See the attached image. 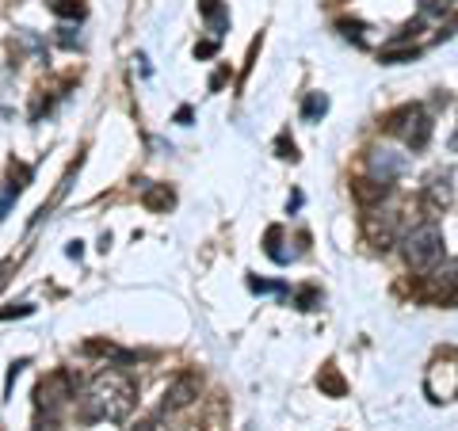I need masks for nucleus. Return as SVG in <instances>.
Here are the masks:
<instances>
[{
  "instance_id": "ddd939ff",
  "label": "nucleus",
  "mask_w": 458,
  "mask_h": 431,
  "mask_svg": "<svg viewBox=\"0 0 458 431\" xmlns=\"http://www.w3.org/2000/svg\"><path fill=\"white\" fill-rule=\"evenodd\" d=\"M279 244H283V229H279V225H271L268 237H263V252H268V256L275 260V264H290V256H286V252L279 249Z\"/></svg>"
},
{
  "instance_id": "7ed1b4c3",
  "label": "nucleus",
  "mask_w": 458,
  "mask_h": 431,
  "mask_svg": "<svg viewBox=\"0 0 458 431\" xmlns=\"http://www.w3.org/2000/svg\"><path fill=\"white\" fill-rule=\"evenodd\" d=\"M386 130L397 134L409 149H424L428 138H432V118L420 103H409V107H397L390 118H386Z\"/></svg>"
},
{
  "instance_id": "0eeeda50",
  "label": "nucleus",
  "mask_w": 458,
  "mask_h": 431,
  "mask_svg": "<svg viewBox=\"0 0 458 431\" xmlns=\"http://www.w3.org/2000/svg\"><path fill=\"white\" fill-rule=\"evenodd\" d=\"M195 397H199V378L195 374H183V378H176L168 390H164V412H180V408H188Z\"/></svg>"
},
{
  "instance_id": "b1692460",
  "label": "nucleus",
  "mask_w": 458,
  "mask_h": 431,
  "mask_svg": "<svg viewBox=\"0 0 458 431\" xmlns=\"http://www.w3.org/2000/svg\"><path fill=\"white\" fill-rule=\"evenodd\" d=\"M214 54H218V39H206L195 46V58H214Z\"/></svg>"
},
{
  "instance_id": "7c9ffc66",
  "label": "nucleus",
  "mask_w": 458,
  "mask_h": 431,
  "mask_svg": "<svg viewBox=\"0 0 458 431\" xmlns=\"http://www.w3.org/2000/svg\"><path fill=\"white\" fill-rule=\"evenodd\" d=\"M176 123L188 126V123H191V107H180V111H176Z\"/></svg>"
},
{
  "instance_id": "aec40b11",
  "label": "nucleus",
  "mask_w": 458,
  "mask_h": 431,
  "mask_svg": "<svg viewBox=\"0 0 458 431\" xmlns=\"http://www.w3.org/2000/svg\"><path fill=\"white\" fill-rule=\"evenodd\" d=\"M248 291L252 294H286L283 282H268V279H248Z\"/></svg>"
},
{
  "instance_id": "6ab92c4d",
  "label": "nucleus",
  "mask_w": 458,
  "mask_h": 431,
  "mask_svg": "<svg viewBox=\"0 0 458 431\" xmlns=\"http://www.w3.org/2000/svg\"><path fill=\"white\" fill-rule=\"evenodd\" d=\"M295 306L298 309H317L321 306V294L313 291V286H302V291H295Z\"/></svg>"
},
{
  "instance_id": "473e14b6",
  "label": "nucleus",
  "mask_w": 458,
  "mask_h": 431,
  "mask_svg": "<svg viewBox=\"0 0 458 431\" xmlns=\"http://www.w3.org/2000/svg\"><path fill=\"white\" fill-rule=\"evenodd\" d=\"M138 431H153V423H141V428Z\"/></svg>"
},
{
  "instance_id": "a878e982",
  "label": "nucleus",
  "mask_w": 458,
  "mask_h": 431,
  "mask_svg": "<svg viewBox=\"0 0 458 431\" xmlns=\"http://www.w3.org/2000/svg\"><path fill=\"white\" fill-rule=\"evenodd\" d=\"M23 366H27V359H19V363H12V366H8V390H4V393L16 390V378L23 374Z\"/></svg>"
},
{
  "instance_id": "dca6fc26",
  "label": "nucleus",
  "mask_w": 458,
  "mask_h": 431,
  "mask_svg": "<svg viewBox=\"0 0 458 431\" xmlns=\"http://www.w3.org/2000/svg\"><path fill=\"white\" fill-rule=\"evenodd\" d=\"M325 111H328V96L313 92L310 100H306V107H302V118L306 123H317V118H325Z\"/></svg>"
},
{
  "instance_id": "a211bd4d",
  "label": "nucleus",
  "mask_w": 458,
  "mask_h": 431,
  "mask_svg": "<svg viewBox=\"0 0 458 431\" xmlns=\"http://www.w3.org/2000/svg\"><path fill=\"white\" fill-rule=\"evenodd\" d=\"M27 180H31V168H27V165H12L8 168V191H16V195H19V191L27 187Z\"/></svg>"
},
{
  "instance_id": "393cba45",
  "label": "nucleus",
  "mask_w": 458,
  "mask_h": 431,
  "mask_svg": "<svg viewBox=\"0 0 458 431\" xmlns=\"http://www.w3.org/2000/svg\"><path fill=\"white\" fill-rule=\"evenodd\" d=\"M34 306H8V309H0V321H12V317H27Z\"/></svg>"
},
{
  "instance_id": "9b49d317",
  "label": "nucleus",
  "mask_w": 458,
  "mask_h": 431,
  "mask_svg": "<svg viewBox=\"0 0 458 431\" xmlns=\"http://www.w3.org/2000/svg\"><path fill=\"white\" fill-rule=\"evenodd\" d=\"M141 202H146V210H168L172 202H176V195H172L164 183H157V187H146V191H141Z\"/></svg>"
},
{
  "instance_id": "9d476101",
  "label": "nucleus",
  "mask_w": 458,
  "mask_h": 431,
  "mask_svg": "<svg viewBox=\"0 0 458 431\" xmlns=\"http://www.w3.org/2000/svg\"><path fill=\"white\" fill-rule=\"evenodd\" d=\"M317 386H321V393H325V397H344V393H348V381L340 378V370H336L332 363H325V366H321Z\"/></svg>"
},
{
  "instance_id": "f704fd0d",
  "label": "nucleus",
  "mask_w": 458,
  "mask_h": 431,
  "mask_svg": "<svg viewBox=\"0 0 458 431\" xmlns=\"http://www.w3.org/2000/svg\"><path fill=\"white\" fill-rule=\"evenodd\" d=\"M450 145H455V149H458V134H455V141H450Z\"/></svg>"
},
{
  "instance_id": "39448f33",
  "label": "nucleus",
  "mask_w": 458,
  "mask_h": 431,
  "mask_svg": "<svg viewBox=\"0 0 458 431\" xmlns=\"http://www.w3.org/2000/svg\"><path fill=\"white\" fill-rule=\"evenodd\" d=\"M424 393L432 401H455L458 397V359L455 363H447V359L432 363V370H428V378H424Z\"/></svg>"
},
{
  "instance_id": "6e6552de",
  "label": "nucleus",
  "mask_w": 458,
  "mask_h": 431,
  "mask_svg": "<svg viewBox=\"0 0 458 431\" xmlns=\"http://www.w3.org/2000/svg\"><path fill=\"white\" fill-rule=\"evenodd\" d=\"M355 199L363 202V207H370V202H382L386 195L393 191V183H386V180H375V176H367V180H355Z\"/></svg>"
},
{
  "instance_id": "f8f14e48",
  "label": "nucleus",
  "mask_w": 458,
  "mask_h": 431,
  "mask_svg": "<svg viewBox=\"0 0 458 431\" xmlns=\"http://www.w3.org/2000/svg\"><path fill=\"white\" fill-rule=\"evenodd\" d=\"M450 202V176H435L428 187V210H439Z\"/></svg>"
},
{
  "instance_id": "f03ea898",
  "label": "nucleus",
  "mask_w": 458,
  "mask_h": 431,
  "mask_svg": "<svg viewBox=\"0 0 458 431\" xmlns=\"http://www.w3.org/2000/svg\"><path fill=\"white\" fill-rule=\"evenodd\" d=\"M439 256H443V229L435 222H424L412 233H405V260H409V267L428 271V267L439 264Z\"/></svg>"
},
{
  "instance_id": "bb28decb",
  "label": "nucleus",
  "mask_w": 458,
  "mask_h": 431,
  "mask_svg": "<svg viewBox=\"0 0 458 431\" xmlns=\"http://www.w3.org/2000/svg\"><path fill=\"white\" fill-rule=\"evenodd\" d=\"M12 202H16V191L4 187V191H0V222H4V214L12 210Z\"/></svg>"
},
{
  "instance_id": "c85d7f7f",
  "label": "nucleus",
  "mask_w": 458,
  "mask_h": 431,
  "mask_svg": "<svg viewBox=\"0 0 458 431\" xmlns=\"http://www.w3.org/2000/svg\"><path fill=\"white\" fill-rule=\"evenodd\" d=\"M57 42H61V46H73V42H77L73 27H61V34H57Z\"/></svg>"
},
{
  "instance_id": "f3484780",
  "label": "nucleus",
  "mask_w": 458,
  "mask_h": 431,
  "mask_svg": "<svg viewBox=\"0 0 458 431\" xmlns=\"http://www.w3.org/2000/svg\"><path fill=\"white\" fill-rule=\"evenodd\" d=\"M458 8V0H420V16H447Z\"/></svg>"
},
{
  "instance_id": "2f4dec72",
  "label": "nucleus",
  "mask_w": 458,
  "mask_h": 431,
  "mask_svg": "<svg viewBox=\"0 0 458 431\" xmlns=\"http://www.w3.org/2000/svg\"><path fill=\"white\" fill-rule=\"evenodd\" d=\"M66 252H69V256H73V260H81V252H84V249H81V241H73V244H69Z\"/></svg>"
},
{
  "instance_id": "5701e85b",
  "label": "nucleus",
  "mask_w": 458,
  "mask_h": 431,
  "mask_svg": "<svg viewBox=\"0 0 458 431\" xmlns=\"http://www.w3.org/2000/svg\"><path fill=\"white\" fill-rule=\"evenodd\" d=\"M340 31H344V39H352L355 42V46H363V23H348V19H344V23H340Z\"/></svg>"
},
{
  "instance_id": "412c9836",
  "label": "nucleus",
  "mask_w": 458,
  "mask_h": 431,
  "mask_svg": "<svg viewBox=\"0 0 458 431\" xmlns=\"http://www.w3.org/2000/svg\"><path fill=\"white\" fill-rule=\"evenodd\" d=\"M275 153H279V157H283V160H298V145H295V141H290V138H286V134H283V138L275 141Z\"/></svg>"
},
{
  "instance_id": "4468645a",
  "label": "nucleus",
  "mask_w": 458,
  "mask_h": 431,
  "mask_svg": "<svg viewBox=\"0 0 458 431\" xmlns=\"http://www.w3.org/2000/svg\"><path fill=\"white\" fill-rule=\"evenodd\" d=\"M420 50L417 46H386L382 50V65H401V61H417Z\"/></svg>"
},
{
  "instance_id": "c756f323",
  "label": "nucleus",
  "mask_w": 458,
  "mask_h": 431,
  "mask_svg": "<svg viewBox=\"0 0 458 431\" xmlns=\"http://www.w3.org/2000/svg\"><path fill=\"white\" fill-rule=\"evenodd\" d=\"M221 84H226V69H218V73H214V76H210V88H214V92H218V88H221Z\"/></svg>"
},
{
  "instance_id": "20e7f679",
  "label": "nucleus",
  "mask_w": 458,
  "mask_h": 431,
  "mask_svg": "<svg viewBox=\"0 0 458 431\" xmlns=\"http://www.w3.org/2000/svg\"><path fill=\"white\" fill-rule=\"evenodd\" d=\"M417 298L424 302H450L458 294V264L447 267H428V275H420V282L412 286Z\"/></svg>"
},
{
  "instance_id": "2eb2a0df",
  "label": "nucleus",
  "mask_w": 458,
  "mask_h": 431,
  "mask_svg": "<svg viewBox=\"0 0 458 431\" xmlns=\"http://www.w3.org/2000/svg\"><path fill=\"white\" fill-rule=\"evenodd\" d=\"M50 12L61 19H84V4L81 0H50Z\"/></svg>"
},
{
  "instance_id": "f257e3e1",
  "label": "nucleus",
  "mask_w": 458,
  "mask_h": 431,
  "mask_svg": "<svg viewBox=\"0 0 458 431\" xmlns=\"http://www.w3.org/2000/svg\"><path fill=\"white\" fill-rule=\"evenodd\" d=\"M134 397H138V386H134L126 374H119V370L99 374V378L92 381L88 397H84L88 401L84 420H99V416H107V420H123V416L134 408Z\"/></svg>"
},
{
  "instance_id": "cd10ccee",
  "label": "nucleus",
  "mask_w": 458,
  "mask_h": 431,
  "mask_svg": "<svg viewBox=\"0 0 458 431\" xmlns=\"http://www.w3.org/2000/svg\"><path fill=\"white\" fill-rule=\"evenodd\" d=\"M218 8H221V0H199V12H203V16H214Z\"/></svg>"
},
{
  "instance_id": "423d86ee",
  "label": "nucleus",
  "mask_w": 458,
  "mask_h": 431,
  "mask_svg": "<svg viewBox=\"0 0 458 431\" xmlns=\"http://www.w3.org/2000/svg\"><path fill=\"white\" fill-rule=\"evenodd\" d=\"M66 397H77V381L69 370H57L50 374L46 381H39V390H34V401H39V408H50V412H57V405Z\"/></svg>"
},
{
  "instance_id": "1a4fd4ad",
  "label": "nucleus",
  "mask_w": 458,
  "mask_h": 431,
  "mask_svg": "<svg viewBox=\"0 0 458 431\" xmlns=\"http://www.w3.org/2000/svg\"><path fill=\"white\" fill-rule=\"evenodd\" d=\"M401 168H405V160L393 157V153H386V149H375V153H370V172H375V180L393 183V176H397Z\"/></svg>"
},
{
  "instance_id": "72a5a7b5",
  "label": "nucleus",
  "mask_w": 458,
  "mask_h": 431,
  "mask_svg": "<svg viewBox=\"0 0 458 431\" xmlns=\"http://www.w3.org/2000/svg\"><path fill=\"white\" fill-rule=\"evenodd\" d=\"M176 431H199V428H176Z\"/></svg>"
},
{
  "instance_id": "4be33fe9",
  "label": "nucleus",
  "mask_w": 458,
  "mask_h": 431,
  "mask_svg": "<svg viewBox=\"0 0 458 431\" xmlns=\"http://www.w3.org/2000/svg\"><path fill=\"white\" fill-rule=\"evenodd\" d=\"M84 355H114V344H103V340H88V344H84Z\"/></svg>"
}]
</instances>
